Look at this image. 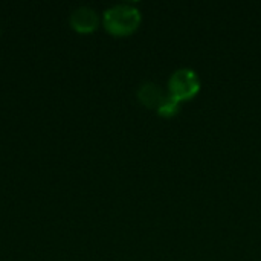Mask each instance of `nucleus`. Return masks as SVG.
I'll list each match as a JSON object with an SVG mask.
<instances>
[{
	"mask_svg": "<svg viewBox=\"0 0 261 261\" xmlns=\"http://www.w3.org/2000/svg\"><path fill=\"white\" fill-rule=\"evenodd\" d=\"M179 109H180V102H177L176 99H173L171 96L167 95L165 101H164L162 106L158 109V113H159L161 116H164V118H171V116H174V115L179 112Z\"/></svg>",
	"mask_w": 261,
	"mask_h": 261,
	"instance_id": "nucleus-5",
	"label": "nucleus"
},
{
	"mask_svg": "<svg viewBox=\"0 0 261 261\" xmlns=\"http://www.w3.org/2000/svg\"><path fill=\"white\" fill-rule=\"evenodd\" d=\"M70 26L80 32V34H90L93 32L99 24V15L98 12L90 6H80L76 8L69 18Z\"/></svg>",
	"mask_w": 261,
	"mask_h": 261,
	"instance_id": "nucleus-3",
	"label": "nucleus"
},
{
	"mask_svg": "<svg viewBox=\"0 0 261 261\" xmlns=\"http://www.w3.org/2000/svg\"><path fill=\"white\" fill-rule=\"evenodd\" d=\"M199 90L200 78L193 69H177L168 80V96H171L177 102H184L187 99L194 98L199 93Z\"/></svg>",
	"mask_w": 261,
	"mask_h": 261,
	"instance_id": "nucleus-2",
	"label": "nucleus"
},
{
	"mask_svg": "<svg viewBox=\"0 0 261 261\" xmlns=\"http://www.w3.org/2000/svg\"><path fill=\"white\" fill-rule=\"evenodd\" d=\"M141 11L128 3H119L104 11L102 23L107 32L115 37H125L133 34L141 24Z\"/></svg>",
	"mask_w": 261,
	"mask_h": 261,
	"instance_id": "nucleus-1",
	"label": "nucleus"
},
{
	"mask_svg": "<svg viewBox=\"0 0 261 261\" xmlns=\"http://www.w3.org/2000/svg\"><path fill=\"white\" fill-rule=\"evenodd\" d=\"M167 95L156 83H145L138 90V99L148 109H159L165 101Z\"/></svg>",
	"mask_w": 261,
	"mask_h": 261,
	"instance_id": "nucleus-4",
	"label": "nucleus"
}]
</instances>
